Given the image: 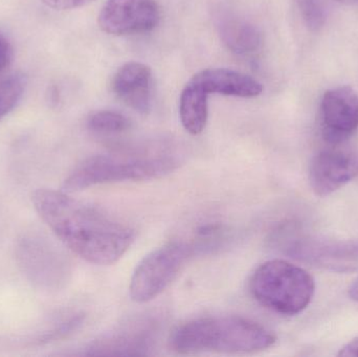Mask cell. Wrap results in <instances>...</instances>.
<instances>
[{
	"label": "cell",
	"mask_w": 358,
	"mask_h": 357,
	"mask_svg": "<svg viewBox=\"0 0 358 357\" xmlns=\"http://www.w3.org/2000/svg\"><path fill=\"white\" fill-rule=\"evenodd\" d=\"M31 201L55 236L90 263H117L136 241V230L127 222L66 193L39 189Z\"/></svg>",
	"instance_id": "obj_1"
},
{
	"label": "cell",
	"mask_w": 358,
	"mask_h": 357,
	"mask_svg": "<svg viewBox=\"0 0 358 357\" xmlns=\"http://www.w3.org/2000/svg\"><path fill=\"white\" fill-rule=\"evenodd\" d=\"M182 163L183 155L170 145L111 151L82 161L65 180L63 189L75 192L98 184L155 180L172 173Z\"/></svg>",
	"instance_id": "obj_2"
},
{
	"label": "cell",
	"mask_w": 358,
	"mask_h": 357,
	"mask_svg": "<svg viewBox=\"0 0 358 357\" xmlns=\"http://www.w3.org/2000/svg\"><path fill=\"white\" fill-rule=\"evenodd\" d=\"M277 337L262 325L241 316H208L178 327L169 346L179 354H255L273 347Z\"/></svg>",
	"instance_id": "obj_3"
},
{
	"label": "cell",
	"mask_w": 358,
	"mask_h": 357,
	"mask_svg": "<svg viewBox=\"0 0 358 357\" xmlns=\"http://www.w3.org/2000/svg\"><path fill=\"white\" fill-rule=\"evenodd\" d=\"M250 289L255 300L267 309L294 316L310 305L315 282L304 268L286 260L275 259L264 262L255 270Z\"/></svg>",
	"instance_id": "obj_4"
},
{
	"label": "cell",
	"mask_w": 358,
	"mask_h": 357,
	"mask_svg": "<svg viewBox=\"0 0 358 357\" xmlns=\"http://www.w3.org/2000/svg\"><path fill=\"white\" fill-rule=\"evenodd\" d=\"M199 253L203 252L195 239L172 240L153 249L132 275L129 286L132 301L144 304L159 297Z\"/></svg>",
	"instance_id": "obj_5"
},
{
	"label": "cell",
	"mask_w": 358,
	"mask_h": 357,
	"mask_svg": "<svg viewBox=\"0 0 358 357\" xmlns=\"http://www.w3.org/2000/svg\"><path fill=\"white\" fill-rule=\"evenodd\" d=\"M15 255L21 272L38 289L57 291L69 280L71 270L66 256L41 233L23 235L17 241Z\"/></svg>",
	"instance_id": "obj_6"
},
{
	"label": "cell",
	"mask_w": 358,
	"mask_h": 357,
	"mask_svg": "<svg viewBox=\"0 0 358 357\" xmlns=\"http://www.w3.org/2000/svg\"><path fill=\"white\" fill-rule=\"evenodd\" d=\"M161 17V8L155 0H108L98 21L105 33L127 36L153 31Z\"/></svg>",
	"instance_id": "obj_7"
},
{
	"label": "cell",
	"mask_w": 358,
	"mask_h": 357,
	"mask_svg": "<svg viewBox=\"0 0 358 357\" xmlns=\"http://www.w3.org/2000/svg\"><path fill=\"white\" fill-rule=\"evenodd\" d=\"M358 176L357 151L327 149L311 161L309 182L315 195L327 197Z\"/></svg>",
	"instance_id": "obj_8"
},
{
	"label": "cell",
	"mask_w": 358,
	"mask_h": 357,
	"mask_svg": "<svg viewBox=\"0 0 358 357\" xmlns=\"http://www.w3.org/2000/svg\"><path fill=\"white\" fill-rule=\"evenodd\" d=\"M324 138L338 145L358 129V94L350 86L332 88L322 100Z\"/></svg>",
	"instance_id": "obj_9"
},
{
	"label": "cell",
	"mask_w": 358,
	"mask_h": 357,
	"mask_svg": "<svg viewBox=\"0 0 358 357\" xmlns=\"http://www.w3.org/2000/svg\"><path fill=\"white\" fill-rule=\"evenodd\" d=\"M288 254L315 266L338 272L358 268V241H296Z\"/></svg>",
	"instance_id": "obj_10"
},
{
	"label": "cell",
	"mask_w": 358,
	"mask_h": 357,
	"mask_svg": "<svg viewBox=\"0 0 358 357\" xmlns=\"http://www.w3.org/2000/svg\"><path fill=\"white\" fill-rule=\"evenodd\" d=\"M111 89L119 100L136 112L146 115L152 108L153 75L144 63L129 62L117 69Z\"/></svg>",
	"instance_id": "obj_11"
},
{
	"label": "cell",
	"mask_w": 358,
	"mask_h": 357,
	"mask_svg": "<svg viewBox=\"0 0 358 357\" xmlns=\"http://www.w3.org/2000/svg\"><path fill=\"white\" fill-rule=\"evenodd\" d=\"M153 329L147 323H134L103 335L85 349L86 356H141L153 343Z\"/></svg>",
	"instance_id": "obj_12"
},
{
	"label": "cell",
	"mask_w": 358,
	"mask_h": 357,
	"mask_svg": "<svg viewBox=\"0 0 358 357\" xmlns=\"http://www.w3.org/2000/svg\"><path fill=\"white\" fill-rule=\"evenodd\" d=\"M193 78L210 94L237 98H255L260 96L263 86L250 75L229 68H206Z\"/></svg>",
	"instance_id": "obj_13"
},
{
	"label": "cell",
	"mask_w": 358,
	"mask_h": 357,
	"mask_svg": "<svg viewBox=\"0 0 358 357\" xmlns=\"http://www.w3.org/2000/svg\"><path fill=\"white\" fill-rule=\"evenodd\" d=\"M216 27L221 41L227 50L237 56H252L262 45L259 29L250 21L234 13H219L216 16Z\"/></svg>",
	"instance_id": "obj_14"
},
{
	"label": "cell",
	"mask_w": 358,
	"mask_h": 357,
	"mask_svg": "<svg viewBox=\"0 0 358 357\" xmlns=\"http://www.w3.org/2000/svg\"><path fill=\"white\" fill-rule=\"evenodd\" d=\"M210 94L191 78L183 88L179 100V117L183 128L193 136L201 133L208 117V99Z\"/></svg>",
	"instance_id": "obj_15"
},
{
	"label": "cell",
	"mask_w": 358,
	"mask_h": 357,
	"mask_svg": "<svg viewBox=\"0 0 358 357\" xmlns=\"http://www.w3.org/2000/svg\"><path fill=\"white\" fill-rule=\"evenodd\" d=\"M129 128V119L117 111H96L87 119V129L96 136L123 133Z\"/></svg>",
	"instance_id": "obj_16"
},
{
	"label": "cell",
	"mask_w": 358,
	"mask_h": 357,
	"mask_svg": "<svg viewBox=\"0 0 358 357\" xmlns=\"http://www.w3.org/2000/svg\"><path fill=\"white\" fill-rule=\"evenodd\" d=\"M27 80L23 73H14L0 80V122L19 104Z\"/></svg>",
	"instance_id": "obj_17"
},
{
	"label": "cell",
	"mask_w": 358,
	"mask_h": 357,
	"mask_svg": "<svg viewBox=\"0 0 358 357\" xmlns=\"http://www.w3.org/2000/svg\"><path fill=\"white\" fill-rule=\"evenodd\" d=\"M303 15L311 29H317L324 23V12L319 0H301Z\"/></svg>",
	"instance_id": "obj_18"
},
{
	"label": "cell",
	"mask_w": 358,
	"mask_h": 357,
	"mask_svg": "<svg viewBox=\"0 0 358 357\" xmlns=\"http://www.w3.org/2000/svg\"><path fill=\"white\" fill-rule=\"evenodd\" d=\"M92 1L94 0H42L46 6L57 10H73Z\"/></svg>",
	"instance_id": "obj_19"
},
{
	"label": "cell",
	"mask_w": 358,
	"mask_h": 357,
	"mask_svg": "<svg viewBox=\"0 0 358 357\" xmlns=\"http://www.w3.org/2000/svg\"><path fill=\"white\" fill-rule=\"evenodd\" d=\"M14 52L10 41L0 33V73H3L13 61Z\"/></svg>",
	"instance_id": "obj_20"
},
{
	"label": "cell",
	"mask_w": 358,
	"mask_h": 357,
	"mask_svg": "<svg viewBox=\"0 0 358 357\" xmlns=\"http://www.w3.org/2000/svg\"><path fill=\"white\" fill-rule=\"evenodd\" d=\"M340 357H358V337L349 342L338 354Z\"/></svg>",
	"instance_id": "obj_21"
},
{
	"label": "cell",
	"mask_w": 358,
	"mask_h": 357,
	"mask_svg": "<svg viewBox=\"0 0 358 357\" xmlns=\"http://www.w3.org/2000/svg\"><path fill=\"white\" fill-rule=\"evenodd\" d=\"M349 297L353 300V301L358 302V279L353 282V284L349 287Z\"/></svg>",
	"instance_id": "obj_22"
},
{
	"label": "cell",
	"mask_w": 358,
	"mask_h": 357,
	"mask_svg": "<svg viewBox=\"0 0 358 357\" xmlns=\"http://www.w3.org/2000/svg\"><path fill=\"white\" fill-rule=\"evenodd\" d=\"M338 1L343 4H348V6L358 3V0H338Z\"/></svg>",
	"instance_id": "obj_23"
}]
</instances>
